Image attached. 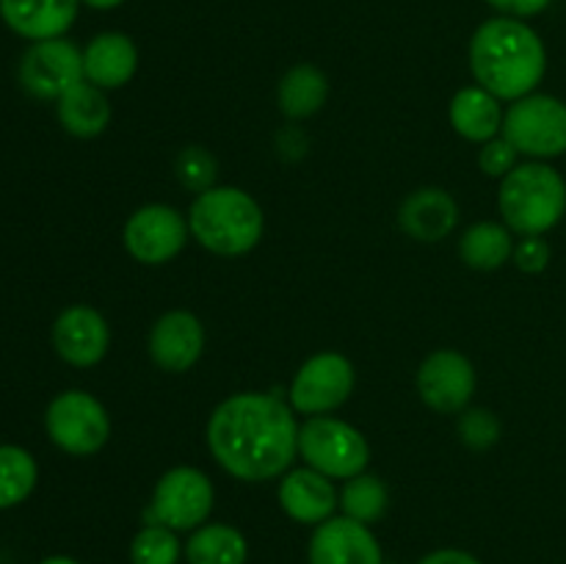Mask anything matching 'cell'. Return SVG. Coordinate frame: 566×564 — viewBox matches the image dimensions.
<instances>
[{
    "mask_svg": "<svg viewBox=\"0 0 566 564\" xmlns=\"http://www.w3.org/2000/svg\"><path fill=\"white\" fill-rule=\"evenodd\" d=\"M216 503V487L193 464L169 468L155 484L144 523H160L171 531H193L208 523Z\"/></svg>",
    "mask_w": 566,
    "mask_h": 564,
    "instance_id": "cell-7",
    "label": "cell"
},
{
    "mask_svg": "<svg viewBox=\"0 0 566 564\" xmlns=\"http://www.w3.org/2000/svg\"><path fill=\"white\" fill-rule=\"evenodd\" d=\"M420 401L440 415H459L470 407L479 387L475 365L457 348H437L420 363L418 376Z\"/></svg>",
    "mask_w": 566,
    "mask_h": 564,
    "instance_id": "cell-12",
    "label": "cell"
},
{
    "mask_svg": "<svg viewBox=\"0 0 566 564\" xmlns=\"http://www.w3.org/2000/svg\"><path fill=\"white\" fill-rule=\"evenodd\" d=\"M55 116L59 125L75 138H97L111 125L108 94L94 83L81 81L72 86L61 100H55Z\"/></svg>",
    "mask_w": 566,
    "mask_h": 564,
    "instance_id": "cell-21",
    "label": "cell"
},
{
    "mask_svg": "<svg viewBox=\"0 0 566 564\" xmlns=\"http://www.w3.org/2000/svg\"><path fill=\"white\" fill-rule=\"evenodd\" d=\"M191 238L219 258L249 254L265 232V216L258 199L238 186H213L197 194L188 208Z\"/></svg>",
    "mask_w": 566,
    "mask_h": 564,
    "instance_id": "cell-3",
    "label": "cell"
},
{
    "mask_svg": "<svg viewBox=\"0 0 566 564\" xmlns=\"http://www.w3.org/2000/svg\"><path fill=\"white\" fill-rule=\"evenodd\" d=\"M551 243L545 241V236H523L514 243L512 260L523 274H542L551 265Z\"/></svg>",
    "mask_w": 566,
    "mask_h": 564,
    "instance_id": "cell-31",
    "label": "cell"
},
{
    "mask_svg": "<svg viewBox=\"0 0 566 564\" xmlns=\"http://www.w3.org/2000/svg\"><path fill=\"white\" fill-rule=\"evenodd\" d=\"M17 77H20V86L31 97L55 103L72 86L86 81V75H83V50L64 36L31 42V48L22 53Z\"/></svg>",
    "mask_w": 566,
    "mask_h": 564,
    "instance_id": "cell-11",
    "label": "cell"
},
{
    "mask_svg": "<svg viewBox=\"0 0 566 564\" xmlns=\"http://www.w3.org/2000/svg\"><path fill=\"white\" fill-rule=\"evenodd\" d=\"M517 149H514V144L509 142L506 136H495L490 138V142L481 144L479 149V166L481 171H486L490 177H497V180H503V177L509 175V171L517 166Z\"/></svg>",
    "mask_w": 566,
    "mask_h": 564,
    "instance_id": "cell-30",
    "label": "cell"
},
{
    "mask_svg": "<svg viewBox=\"0 0 566 564\" xmlns=\"http://www.w3.org/2000/svg\"><path fill=\"white\" fill-rule=\"evenodd\" d=\"M39 564H81V562L72 556H48V558H42Z\"/></svg>",
    "mask_w": 566,
    "mask_h": 564,
    "instance_id": "cell-36",
    "label": "cell"
},
{
    "mask_svg": "<svg viewBox=\"0 0 566 564\" xmlns=\"http://www.w3.org/2000/svg\"><path fill=\"white\" fill-rule=\"evenodd\" d=\"M188 238H191L188 216L164 202L142 205L127 216L122 227L125 252L142 265H166L182 252Z\"/></svg>",
    "mask_w": 566,
    "mask_h": 564,
    "instance_id": "cell-10",
    "label": "cell"
},
{
    "mask_svg": "<svg viewBox=\"0 0 566 564\" xmlns=\"http://www.w3.org/2000/svg\"><path fill=\"white\" fill-rule=\"evenodd\" d=\"M307 147H310L307 136H304L296 125L285 127V130H280V136H276V149H280L282 158L287 160L302 158V155L307 153Z\"/></svg>",
    "mask_w": 566,
    "mask_h": 564,
    "instance_id": "cell-33",
    "label": "cell"
},
{
    "mask_svg": "<svg viewBox=\"0 0 566 564\" xmlns=\"http://www.w3.org/2000/svg\"><path fill=\"white\" fill-rule=\"evenodd\" d=\"M53 348L72 368H94L111 348L108 321L88 304H70L53 321Z\"/></svg>",
    "mask_w": 566,
    "mask_h": 564,
    "instance_id": "cell-13",
    "label": "cell"
},
{
    "mask_svg": "<svg viewBox=\"0 0 566 564\" xmlns=\"http://www.w3.org/2000/svg\"><path fill=\"white\" fill-rule=\"evenodd\" d=\"M147 352L166 374H186L205 352L202 321L188 310H169L149 330Z\"/></svg>",
    "mask_w": 566,
    "mask_h": 564,
    "instance_id": "cell-15",
    "label": "cell"
},
{
    "mask_svg": "<svg viewBox=\"0 0 566 564\" xmlns=\"http://www.w3.org/2000/svg\"><path fill=\"white\" fill-rule=\"evenodd\" d=\"M501 418L492 409L468 407L464 412H459V437L473 451H486V448L495 446L501 440Z\"/></svg>",
    "mask_w": 566,
    "mask_h": 564,
    "instance_id": "cell-29",
    "label": "cell"
},
{
    "mask_svg": "<svg viewBox=\"0 0 566 564\" xmlns=\"http://www.w3.org/2000/svg\"><path fill=\"white\" fill-rule=\"evenodd\" d=\"M390 506V492L379 476L359 473L348 479L340 490V512L346 518L359 520L365 525H374L385 518Z\"/></svg>",
    "mask_w": 566,
    "mask_h": 564,
    "instance_id": "cell-26",
    "label": "cell"
},
{
    "mask_svg": "<svg viewBox=\"0 0 566 564\" xmlns=\"http://www.w3.org/2000/svg\"><path fill=\"white\" fill-rule=\"evenodd\" d=\"M81 3H86L88 9H97V11H111L116 9V6H122L125 0H81Z\"/></svg>",
    "mask_w": 566,
    "mask_h": 564,
    "instance_id": "cell-35",
    "label": "cell"
},
{
    "mask_svg": "<svg viewBox=\"0 0 566 564\" xmlns=\"http://www.w3.org/2000/svg\"><path fill=\"white\" fill-rule=\"evenodd\" d=\"M503 116H506L503 100L481 88L479 83L459 88L451 100V108H448V119H451L453 130L473 144H484L490 138L501 136Z\"/></svg>",
    "mask_w": 566,
    "mask_h": 564,
    "instance_id": "cell-20",
    "label": "cell"
},
{
    "mask_svg": "<svg viewBox=\"0 0 566 564\" xmlns=\"http://www.w3.org/2000/svg\"><path fill=\"white\" fill-rule=\"evenodd\" d=\"M138 70V48L127 33L103 31L83 48V75L103 92L127 86Z\"/></svg>",
    "mask_w": 566,
    "mask_h": 564,
    "instance_id": "cell-19",
    "label": "cell"
},
{
    "mask_svg": "<svg viewBox=\"0 0 566 564\" xmlns=\"http://www.w3.org/2000/svg\"><path fill=\"white\" fill-rule=\"evenodd\" d=\"M39 481V464L28 448L0 442V509H14L31 498Z\"/></svg>",
    "mask_w": 566,
    "mask_h": 564,
    "instance_id": "cell-25",
    "label": "cell"
},
{
    "mask_svg": "<svg viewBox=\"0 0 566 564\" xmlns=\"http://www.w3.org/2000/svg\"><path fill=\"white\" fill-rule=\"evenodd\" d=\"M514 232L503 221H475L459 238V258L475 271H495L514 254Z\"/></svg>",
    "mask_w": 566,
    "mask_h": 564,
    "instance_id": "cell-23",
    "label": "cell"
},
{
    "mask_svg": "<svg viewBox=\"0 0 566 564\" xmlns=\"http://www.w3.org/2000/svg\"><path fill=\"white\" fill-rule=\"evenodd\" d=\"M282 512L302 525H321L324 520L335 518L340 509V492L335 490L329 476L313 468H291L276 487Z\"/></svg>",
    "mask_w": 566,
    "mask_h": 564,
    "instance_id": "cell-16",
    "label": "cell"
},
{
    "mask_svg": "<svg viewBox=\"0 0 566 564\" xmlns=\"http://www.w3.org/2000/svg\"><path fill=\"white\" fill-rule=\"evenodd\" d=\"M44 431L50 442L72 457H92L111 440V415L99 398L86 390L59 393L44 409Z\"/></svg>",
    "mask_w": 566,
    "mask_h": 564,
    "instance_id": "cell-6",
    "label": "cell"
},
{
    "mask_svg": "<svg viewBox=\"0 0 566 564\" xmlns=\"http://www.w3.org/2000/svg\"><path fill=\"white\" fill-rule=\"evenodd\" d=\"M175 177L182 182V188L193 194H202L208 188L219 186V160L208 147L188 144L175 155Z\"/></svg>",
    "mask_w": 566,
    "mask_h": 564,
    "instance_id": "cell-28",
    "label": "cell"
},
{
    "mask_svg": "<svg viewBox=\"0 0 566 564\" xmlns=\"http://www.w3.org/2000/svg\"><path fill=\"white\" fill-rule=\"evenodd\" d=\"M182 545L177 531L160 523H144L130 542V564H177Z\"/></svg>",
    "mask_w": 566,
    "mask_h": 564,
    "instance_id": "cell-27",
    "label": "cell"
},
{
    "mask_svg": "<svg viewBox=\"0 0 566 564\" xmlns=\"http://www.w3.org/2000/svg\"><path fill=\"white\" fill-rule=\"evenodd\" d=\"M354 385H357V370L346 354L318 352L298 365L287 387V404L304 418L332 415L352 398Z\"/></svg>",
    "mask_w": 566,
    "mask_h": 564,
    "instance_id": "cell-9",
    "label": "cell"
},
{
    "mask_svg": "<svg viewBox=\"0 0 566 564\" xmlns=\"http://www.w3.org/2000/svg\"><path fill=\"white\" fill-rule=\"evenodd\" d=\"M188 564H247L249 542L235 525L205 523L182 545Z\"/></svg>",
    "mask_w": 566,
    "mask_h": 564,
    "instance_id": "cell-24",
    "label": "cell"
},
{
    "mask_svg": "<svg viewBox=\"0 0 566 564\" xmlns=\"http://www.w3.org/2000/svg\"><path fill=\"white\" fill-rule=\"evenodd\" d=\"M329 100V77L315 64H296L276 83V105L293 122L310 119Z\"/></svg>",
    "mask_w": 566,
    "mask_h": 564,
    "instance_id": "cell-22",
    "label": "cell"
},
{
    "mask_svg": "<svg viewBox=\"0 0 566 564\" xmlns=\"http://www.w3.org/2000/svg\"><path fill=\"white\" fill-rule=\"evenodd\" d=\"M501 136L531 160L558 158L566 153V103L536 92L514 100L503 116Z\"/></svg>",
    "mask_w": 566,
    "mask_h": 564,
    "instance_id": "cell-8",
    "label": "cell"
},
{
    "mask_svg": "<svg viewBox=\"0 0 566 564\" xmlns=\"http://www.w3.org/2000/svg\"><path fill=\"white\" fill-rule=\"evenodd\" d=\"M81 0H0V20L28 42L59 39L75 25Z\"/></svg>",
    "mask_w": 566,
    "mask_h": 564,
    "instance_id": "cell-18",
    "label": "cell"
},
{
    "mask_svg": "<svg viewBox=\"0 0 566 564\" xmlns=\"http://www.w3.org/2000/svg\"><path fill=\"white\" fill-rule=\"evenodd\" d=\"M298 457L332 481H348L368 470L370 442L348 420L313 415L298 426Z\"/></svg>",
    "mask_w": 566,
    "mask_h": 564,
    "instance_id": "cell-5",
    "label": "cell"
},
{
    "mask_svg": "<svg viewBox=\"0 0 566 564\" xmlns=\"http://www.w3.org/2000/svg\"><path fill=\"white\" fill-rule=\"evenodd\" d=\"M398 224L420 243H437L459 224V202L440 186H426L409 194L398 208Z\"/></svg>",
    "mask_w": 566,
    "mask_h": 564,
    "instance_id": "cell-17",
    "label": "cell"
},
{
    "mask_svg": "<svg viewBox=\"0 0 566 564\" xmlns=\"http://www.w3.org/2000/svg\"><path fill=\"white\" fill-rule=\"evenodd\" d=\"M310 564H385L379 540L370 525L335 514L315 525L307 545Z\"/></svg>",
    "mask_w": 566,
    "mask_h": 564,
    "instance_id": "cell-14",
    "label": "cell"
},
{
    "mask_svg": "<svg viewBox=\"0 0 566 564\" xmlns=\"http://www.w3.org/2000/svg\"><path fill=\"white\" fill-rule=\"evenodd\" d=\"M497 210L514 236H545L566 213V182L545 160L517 164L497 188Z\"/></svg>",
    "mask_w": 566,
    "mask_h": 564,
    "instance_id": "cell-4",
    "label": "cell"
},
{
    "mask_svg": "<svg viewBox=\"0 0 566 564\" xmlns=\"http://www.w3.org/2000/svg\"><path fill=\"white\" fill-rule=\"evenodd\" d=\"M470 72L497 100L528 97L547 72L545 42L525 20L492 17L470 39Z\"/></svg>",
    "mask_w": 566,
    "mask_h": 564,
    "instance_id": "cell-2",
    "label": "cell"
},
{
    "mask_svg": "<svg viewBox=\"0 0 566 564\" xmlns=\"http://www.w3.org/2000/svg\"><path fill=\"white\" fill-rule=\"evenodd\" d=\"M501 17H514V20H528V17L542 14L553 0H486Z\"/></svg>",
    "mask_w": 566,
    "mask_h": 564,
    "instance_id": "cell-32",
    "label": "cell"
},
{
    "mask_svg": "<svg viewBox=\"0 0 566 564\" xmlns=\"http://www.w3.org/2000/svg\"><path fill=\"white\" fill-rule=\"evenodd\" d=\"M298 420L276 393L243 390L210 412V457L238 481L282 479L298 457Z\"/></svg>",
    "mask_w": 566,
    "mask_h": 564,
    "instance_id": "cell-1",
    "label": "cell"
},
{
    "mask_svg": "<svg viewBox=\"0 0 566 564\" xmlns=\"http://www.w3.org/2000/svg\"><path fill=\"white\" fill-rule=\"evenodd\" d=\"M418 564H484V562L475 558L473 553L459 551V547H440V551H431L429 556L420 558Z\"/></svg>",
    "mask_w": 566,
    "mask_h": 564,
    "instance_id": "cell-34",
    "label": "cell"
}]
</instances>
